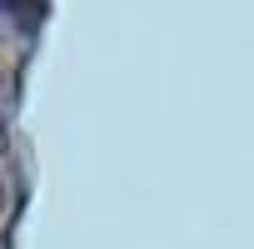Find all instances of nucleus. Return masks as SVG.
<instances>
[{"label": "nucleus", "mask_w": 254, "mask_h": 249, "mask_svg": "<svg viewBox=\"0 0 254 249\" xmlns=\"http://www.w3.org/2000/svg\"><path fill=\"white\" fill-rule=\"evenodd\" d=\"M5 5H10V10H15L25 25H35V20L45 15V0H5Z\"/></svg>", "instance_id": "nucleus-1"}, {"label": "nucleus", "mask_w": 254, "mask_h": 249, "mask_svg": "<svg viewBox=\"0 0 254 249\" xmlns=\"http://www.w3.org/2000/svg\"><path fill=\"white\" fill-rule=\"evenodd\" d=\"M0 194H5V185H0Z\"/></svg>", "instance_id": "nucleus-2"}]
</instances>
